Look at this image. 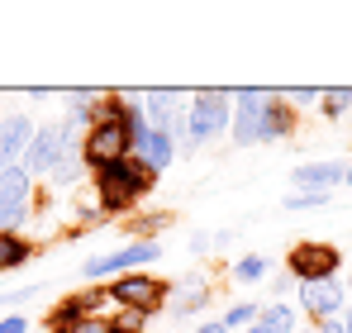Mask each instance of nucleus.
Segmentation results:
<instances>
[{"label":"nucleus","mask_w":352,"mask_h":333,"mask_svg":"<svg viewBox=\"0 0 352 333\" xmlns=\"http://www.w3.org/2000/svg\"><path fill=\"white\" fill-rule=\"evenodd\" d=\"M91 191H96V210L119 219V215H133L157 191V176L138 158H119V162H105L91 171Z\"/></svg>","instance_id":"1"},{"label":"nucleus","mask_w":352,"mask_h":333,"mask_svg":"<svg viewBox=\"0 0 352 333\" xmlns=\"http://www.w3.org/2000/svg\"><path fill=\"white\" fill-rule=\"evenodd\" d=\"M234 124V91H195L190 110H186V129H190V153L214 143L224 129Z\"/></svg>","instance_id":"2"},{"label":"nucleus","mask_w":352,"mask_h":333,"mask_svg":"<svg viewBox=\"0 0 352 333\" xmlns=\"http://www.w3.org/2000/svg\"><path fill=\"white\" fill-rule=\"evenodd\" d=\"M105 295L119 310H138V314H162L167 310V295H172V281L153 277V272H129V277L105 281Z\"/></svg>","instance_id":"3"},{"label":"nucleus","mask_w":352,"mask_h":333,"mask_svg":"<svg viewBox=\"0 0 352 333\" xmlns=\"http://www.w3.org/2000/svg\"><path fill=\"white\" fill-rule=\"evenodd\" d=\"M162 257V243L153 238V243H124L119 253H105V257H91V262H81V277L86 281H115V277H129V272H143L148 262H157Z\"/></svg>","instance_id":"4"},{"label":"nucleus","mask_w":352,"mask_h":333,"mask_svg":"<svg viewBox=\"0 0 352 333\" xmlns=\"http://www.w3.org/2000/svg\"><path fill=\"white\" fill-rule=\"evenodd\" d=\"M76 148H81L86 171H96V166H105V162L133 158V133H129L124 124H91V129L76 138Z\"/></svg>","instance_id":"5"},{"label":"nucleus","mask_w":352,"mask_h":333,"mask_svg":"<svg viewBox=\"0 0 352 333\" xmlns=\"http://www.w3.org/2000/svg\"><path fill=\"white\" fill-rule=\"evenodd\" d=\"M338 267H343V253L333 243H319V238H300V243H291V253H286V272L300 286L305 281H329Z\"/></svg>","instance_id":"6"},{"label":"nucleus","mask_w":352,"mask_h":333,"mask_svg":"<svg viewBox=\"0 0 352 333\" xmlns=\"http://www.w3.org/2000/svg\"><path fill=\"white\" fill-rule=\"evenodd\" d=\"M72 148V129L53 119V124H38V133H34V143H29V153H24V171L29 176H53V166L62 162V153Z\"/></svg>","instance_id":"7"},{"label":"nucleus","mask_w":352,"mask_h":333,"mask_svg":"<svg viewBox=\"0 0 352 333\" xmlns=\"http://www.w3.org/2000/svg\"><path fill=\"white\" fill-rule=\"evenodd\" d=\"M110 305V295H105V286H96V290H76V295H62L58 305L48 310V333H72L76 324H86V319H100V310Z\"/></svg>","instance_id":"8"},{"label":"nucleus","mask_w":352,"mask_h":333,"mask_svg":"<svg viewBox=\"0 0 352 333\" xmlns=\"http://www.w3.org/2000/svg\"><path fill=\"white\" fill-rule=\"evenodd\" d=\"M34 215V176L24 166H10L0 176V233H10L14 224Z\"/></svg>","instance_id":"9"},{"label":"nucleus","mask_w":352,"mask_h":333,"mask_svg":"<svg viewBox=\"0 0 352 333\" xmlns=\"http://www.w3.org/2000/svg\"><path fill=\"white\" fill-rule=\"evenodd\" d=\"M267 100H272V91L267 86H243L234 91V143L238 148H252V138H257V119L267 110Z\"/></svg>","instance_id":"10"},{"label":"nucleus","mask_w":352,"mask_h":333,"mask_svg":"<svg viewBox=\"0 0 352 333\" xmlns=\"http://www.w3.org/2000/svg\"><path fill=\"white\" fill-rule=\"evenodd\" d=\"M34 133H38V124L29 119V114H5L0 119V176L10 171V166L24 162V153H29V143H34Z\"/></svg>","instance_id":"11"},{"label":"nucleus","mask_w":352,"mask_h":333,"mask_svg":"<svg viewBox=\"0 0 352 333\" xmlns=\"http://www.w3.org/2000/svg\"><path fill=\"white\" fill-rule=\"evenodd\" d=\"M343 300H348V290L338 286V277H329V281H305L300 286V310L309 314V319H338L343 314Z\"/></svg>","instance_id":"12"},{"label":"nucleus","mask_w":352,"mask_h":333,"mask_svg":"<svg viewBox=\"0 0 352 333\" xmlns=\"http://www.w3.org/2000/svg\"><path fill=\"white\" fill-rule=\"evenodd\" d=\"M210 300H214V281L205 277V272H190V277L176 281L172 314H176V319H190V314H200V310H205Z\"/></svg>","instance_id":"13"},{"label":"nucleus","mask_w":352,"mask_h":333,"mask_svg":"<svg viewBox=\"0 0 352 333\" xmlns=\"http://www.w3.org/2000/svg\"><path fill=\"white\" fill-rule=\"evenodd\" d=\"M291 133H295V110H291V100L272 91L267 110H262V119H257V138H252V143H281V138H291Z\"/></svg>","instance_id":"14"},{"label":"nucleus","mask_w":352,"mask_h":333,"mask_svg":"<svg viewBox=\"0 0 352 333\" xmlns=\"http://www.w3.org/2000/svg\"><path fill=\"white\" fill-rule=\"evenodd\" d=\"M338 181H348V166L343 162H305L291 171V186L319 191V195H329V186H338Z\"/></svg>","instance_id":"15"},{"label":"nucleus","mask_w":352,"mask_h":333,"mask_svg":"<svg viewBox=\"0 0 352 333\" xmlns=\"http://www.w3.org/2000/svg\"><path fill=\"white\" fill-rule=\"evenodd\" d=\"M176 114H181L176 91H148V96H143V119H148V129L167 133V124H172Z\"/></svg>","instance_id":"16"},{"label":"nucleus","mask_w":352,"mask_h":333,"mask_svg":"<svg viewBox=\"0 0 352 333\" xmlns=\"http://www.w3.org/2000/svg\"><path fill=\"white\" fill-rule=\"evenodd\" d=\"M257 324L267 333H300V314H295L291 300H267V305L257 310Z\"/></svg>","instance_id":"17"},{"label":"nucleus","mask_w":352,"mask_h":333,"mask_svg":"<svg viewBox=\"0 0 352 333\" xmlns=\"http://www.w3.org/2000/svg\"><path fill=\"white\" fill-rule=\"evenodd\" d=\"M34 257V243L19 233V228H10V233H0V272H19L24 262Z\"/></svg>","instance_id":"18"},{"label":"nucleus","mask_w":352,"mask_h":333,"mask_svg":"<svg viewBox=\"0 0 352 333\" xmlns=\"http://www.w3.org/2000/svg\"><path fill=\"white\" fill-rule=\"evenodd\" d=\"M229 277H234L238 286H257V281L272 277V262H267L262 253H243V257L234 262V272H229Z\"/></svg>","instance_id":"19"},{"label":"nucleus","mask_w":352,"mask_h":333,"mask_svg":"<svg viewBox=\"0 0 352 333\" xmlns=\"http://www.w3.org/2000/svg\"><path fill=\"white\" fill-rule=\"evenodd\" d=\"M81 171H86V162H81V148H76V138H72V148L62 153V162L53 166V176H48V181H53V191H62V186H72Z\"/></svg>","instance_id":"20"},{"label":"nucleus","mask_w":352,"mask_h":333,"mask_svg":"<svg viewBox=\"0 0 352 333\" xmlns=\"http://www.w3.org/2000/svg\"><path fill=\"white\" fill-rule=\"evenodd\" d=\"M348 105H352L348 86H329V91H319V114H324V119H343Z\"/></svg>","instance_id":"21"},{"label":"nucleus","mask_w":352,"mask_h":333,"mask_svg":"<svg viewBox=\"0 0 352 333\" xmlns=\"http://www.w3.org/2000/svg\"><path fill=\"white\" fill-rule=\"evenodd\" d=\"M257 310H262V305H252V300H238V305H229V310H224V329H229V333L252 329V324H257Z\"/></svg>","instance_id":"22"},{"label":"nucleus","mask_w":352,"mask_h":333,"mask_svg":"<svg viewBox=\"0 0 352 333\" xmlns=\"http://www.w3.org/2000/svg\"><path fill=\"white\" fill-rule=\"evenodd\" d=\"M167 224H172V215H138L129 224V233H133V243H153V233H162Z\"/></svg>","instance_id":"23"},{"label":"nucleus","mask_w":352,"mask_h":333,"mask_svg":"<svg viewBox=\"0 0 352 333\" xmlns=\"http://www.w3.org/2000/svg\"><path fill=\"white\" fill-rule=\"evenodd\" d=\"M319 205H329V195H319V191H291L286 195V210H319Z\"/></svg>","instance_id":"24"},{"label":"nucleus","mask_w":352,"mask_h":333,"mask_svg":"<svg viewBox=\"0 0 352 333\" xmlns=\"http://www.w3.org/2000/svg\"><path fill=\"white\" fill-rule=\"evenodd\" d=\"M38 295V286H24V290H10V295H0V305L5 310H14V305H24V300H34Z\"/></svg>","instance_id":"25"},{"label":"nucleus","mask_w":352,"mask_h":333,"mask_svg":"<svg viewBox=\"0 0 352 333\" xmlns=\"http://www.w3.org/2000/svg\"><path fill=\"white\" fill-rule=\"evenodd\" d=\"M286 100H291V105H319V91H314V86H295Z\"/></svg>","instance_id":"26"},{"label":"nucleus","mask_w":352,"mask_h":333,"mask_svg":"<svg viewBox=\"0 0 352 333\" xmlns=\"http://www.w3.org/2000/svg\"><path fill=\"white\" fill-rule=\"evenodd\" d=\"M0 333H29V314H5L0 319Z\"/></svg>","instance_id":"27"},{"label":"nucleus","mask_w":352,"mask_h":333,"mask_svg":"<svg viewBox=\"0 0 352 333\" xmlns=\"http://www.w3.org/2000/svg\"><path fill=\"white\" fill-rule=\"evenodd\" d=\"M72 333H115V324H110V319L100 314V319H86V324H76Z\"/></svg>","instance_id":"28"},{"label":"nucleus","mask_w":352,"mask_h":333,"mask_svg":"<svg viewBox=\"0 0 352 333\" xmlns=\"http://www.w3.org/2000/svg\"><path fill=\"white\" fill-rule=\"evenodd\" d=\"M190 253H195V257L210 253V233H190Z\"/></svg>","instance_id":"29"},{"label":"nucleus","mask_w":352,"mask_h":333,"mask_svg":"<svg viewBox=\"0 0 352 333\" xmlns=\"http://www.w3.org/2000/svg\"><path fill=\"white\" fill-rule=\"evenodd\" d=\"M314 333H348V329H343V314H338V319H324Z\"/></svg>","instance_id":"30"},{"label":"nucleus","mask_w":352,"mask_h":333,"mask_svg":"<svg viewBox=\"0 0 352 333\" xmlns=\"http://www.w3.org/2000/svg\"><path fill=\"white\" fill-rule=\"evenodd\" d=\"M195 333H229V329H224V319H210V324H200Z\"/></svg>","instance_id":"31"},{"label":"nucleus","mask_w":352,"mask_h":333,"mask_svg":"<svg viewBox=\"0 0 352 333\" xmlns=\"http://www.w3.org/2000/svg\"><path fill=\"white\" fill-rule=\"evenodd\" d=\"M343 329H348V333H352V310H348V314H343Z\"/></svg>","instance_id":"32"},{"label":"nucleus","mask_w":352,"mask_h":333,"mask_svg":"<svg viewBox=\"0 0 352 333\" xmlns=\"http://www.w3.org/2000/svg\"><path fill=\"white\" fill-rule=\"evenodd\" d=\"M243 333H267V329H262V324H252V329H243Z\"/></svg>","instance_id":"33"},{"label":"nucleus","mask_w":352,"mask_h":333,"mask_svg":"<svg viewBox=\"0 0 352 333\" xmlns=\"http://www.w3.org/2000/svg\"><path fill=\"white\" fill-rule=\"evenodd\" d=\"M348 300H352V272H348Z\"/></svg>","instance_id":"34"},{"label":"nucleus","mask_w":352,"mask_h":333,"mask_svg":"<svg viewBox=\"0 0 352 333\" xmlns=\"http://www.w3.org/2000/svg\"><path fill=\"white\" fill-rule=\"evenodd\" d=\"M348 186H352V166H348Z\"/></svg>","instance_id":"35"},{"label":"nucleus","mask_w":352,"mask_h":333,"mask_svg":"<svg viewBox=\"0 0 352 333\" xmlns=\"http://www.w3.org/2000/svg\"><path fill=\"white\" fill-rule=\"evenodd\" d=\"M300 333H314V329H300Z\"/></svg>","instance_id":"36"},{"label":"nucleus","mask_w":352,"mask_h":333,"mask_svg":"<svg viewBox=\"0 0 352 333\" xmlns=\"http://www.w3.org/2000/svg\"><path fill=\"white\" fill-rule=\"evenodd\" d=\"M115 333H129V329H115Z\"/></svg>","instance_id":"37"}]
</instances>
